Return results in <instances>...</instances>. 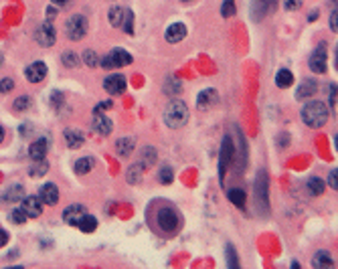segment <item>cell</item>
<instances>
[{"mask_svg": "<svg viewBox=\"0 0 338 269\" xmlns=\"http://www.w3.org/2000/svg\"><path fill=\"white\" fill-rule=\"evenodd\" d=\"M83 134L79 132V130H67L65 132V142H67V146L71 148V150H75V148H81L83 146Z\"/></svg>", "mask_w": 338, "mask_h": 269, "instance_id": "20", "label": "cell"}, {"mask_svg": "<svg viewBox=\"0 0 338 269\" xmlns=\"http://www.w3.org/2000/svg\"><path fill=\"white\" fill-rule=\"evenodd\" d=\"M12 87H14V81H12L10 77H4V79H0V93H8Z\"/></svg>", "mask_w": 338, "mask_h": 269, "instance_id": "39", "label": "cell"}, {"mask_svg": "<svg viewBox=\"0 0 338 269\" xmlns=\"http://www.w3.org/2000/svg\"><path fill=\"white\" fill-rule=\"evenodd\" d=\"M63 65L65 67H77L79 65V57L73 53V51H67V53H63Z\"/></svg>", "mask_w": 338, "mask_h": 269, "instance_id": "33", "label": "cell"}, {"mask_svg": "<svg viewBox=\"0 0 338 269\" xmlns=\"http://www.w3.org/2000/svg\"><path fill=\"white\" fill-rule=\"evenodd\" d=\"M51 2H53L55 6H65V4L69 2V0H51Z\"/></svg>", "mask_w": 338, "mask_h": 269, "instance_id": "49", "label": "cell"}, {"mask_svg": "<svg viewBox=\"0 0 338 269\" xmlns=\"http://www.w3.org/2000/svg\"><path fill=\"white\" fill-rule=\"evenodd\" d=\"M6 243H8V235H6L4 229H0V247H4Z\"/></svg>", "mask_w": 338, "mask_h": 269, "instance_id": "46", "label": "cell"}, {"mask_svg": "<svg viewBox=\"0 0 338 269\" xmlns=\"http://www.w3.org/2000/svg\"><path fill=\"white\" fill-rule=\"evenodd\" d=\"M104 89H106L108 93H112V95L124 93V91H126V77H124V75H117V73L108 75L106 81H104Z\"/></svg>", "mask_w": 338, "mask_h": 269, "instance_id": "6", "label": "cell"}, {"mask_svg": "<svg viewBox=\"0 0 338 269\" xmlns=\"http://www.w3.org/2000/svg\"><path fill=\"white\" fill-rule=\"evenodd\" d=\"M108 57H110V61H112L113 67H124V65H130V63L134 61L132 55L128 53V51H124V49H113Z\"/></svg>", "mask_w": 338, "mask_h": 269, "instance_id": "17", "label": "cell"}, {"mask_svg": "<svg viewBox=\"0 0 338 269\" xmlns=\"http://www.w3.org/2000/svg\"><path fill=\"white\" fill-rule=\"evenodd\" d=\"M83 215H85V209H83L81 205H71V207H67V209L63 211V221H65L67 225H77Z\"/></svg>", "mask_w": 338, "mask_h": 269, "instance_id": "12", "label": "cell"}, {"mask_svg": "<svg viewBox=\"0 0 338 269\" xmlns=\"http://www.w3.org/2000/svg\"><path fill=\"white\" fill-rule=\"evenodd\" d=\"M142 168H144V164H134V166L128 168L126 178H128L130 184H138V182L142 180Z\"/></svg>", "mask_w": 338, "mask_h": 269, "instance_id": "26", "label": "cell"}, {"mask_svg": "<svg viewBox=\"0 0 338 269\" xmlns=\"http://www.w3.org/2000/svg\"><path fill=\"white\" fill-rule=\"evenodd\" d=\"M91 128H93L98 134H102V136H110V134H112V121H110L106 115H102V113H95V115H93Z\"/></svg>", "mask_w": 338, "mask_h": 269, "instance_id": "14", "label": "cell"}, {"mask_svg": "<svg viewBox=\"0 0 338 269\" xmlns=\"http://www.w3.org/2000/svg\"><path fill=\"white\" fill-rule=\"evenodd\" d=\"M110 108H112V102H108V104L104 102V104H100V106L95 108V113H102V111H106V109H110Z\"/></svg>", "mask_w": 338, "mask_h": 269, "instance_id": "45", "label": "cell"}, {"mask_svg": "<svg viewBox=\"0 0 338 269\" xmlns=\"http://www.w3.org/2000/svg\"><path fill=\"white\" fill-rule=\"evenodd\" d=\"M132 148H134V140L132 138H119L117 144H115V150H117L119 156H130Z\"/></svg>", "mask_w": 338, "mask_h": 269, "instance_id": "24", "label": "cell"}, {"mask_svg": "<svg viewBox=\"0 0 338 269\" xmlns=\"http://www.w3.org/2000/svg\"><path fill=\"white\" fill-rule=\"evenodd\" d=\"M330 108H336V85L330 87Z\"/></svg>", "mask_w": 338, "mask_h": 269, "instance_id": "44", "label": "cell"}, {"mask_svg": "<svg viewBox=\"0 0 338 269\" xmlns=\"http://www.w3.org/2000/svg\"><path fill=\"white\" fill-rule=\"evenodd\" d=\"M0 63H2V59H0Z\"/></svg>", "mask_w": 338, "mask_h": 269, "instance_id": "53", "label": "cell"}, {"mask_svg": "<svg viewBox=\"0 0 338 269\" xmlns=\"http://www.w3.org/2000/svg\"><path fill=\"white\" fill-rule=\"evenodd\" d=\"M326 63H328V55H326V49L324 45H320L318 49H314V53L310 55V71L312 73H324L326 71Z\"/></svg>", "mask_w": 338, "mask_h": 269, "instance_id": "5", "label": "cell"}, {"mask_svg": "<svg viewBox=\"0 0 338 269\" xmlns=\"http://www.w3.org/2000/svg\"><path fill=\"white\" fill-rule=\"evenodd\" d=\"M20 134H22V136H25V134H31V126H22V128H20Z\"/></svg>", "mask_w": 338, "mask_h": 269, "instance_id": "50", "label": "cell"}, {"mask_svg": "<svg viewBox=\"0 0 338 269\" xmlns=\"http://www.w3.org/2000/svg\"><path fill=\"white\" fill-rule=\"evenodd\" d=\"M119 29H124L128 35L134 33V12L124 8V16H122V22H119Z\"/></svg>", "mask_w": 338, "mask_h": 269, "instance_id": "25", "label": "cell"}, {"mask_svg": "<svg viewBox=\"0 0 338 269\" xmlns=\"http://www.w3.org/2000/svg\"><path fill=\"white\" fill-rule=\"evenodd\" d=\"M334 265V259L330 257L328 251H318L314 257H312V267L314 269H326Z\"/></svg>", "mask_w": 338, "mask_h": 269, "instance_id": "18", "label": "cell"}, {"mask_svg": "<svg viewBox=\"0 0 338 269\" xmlns=\"http://www.w3.org/2000/svg\"><path fill=\"white\" fill-rule=\"evenodd\" d=\"M61 102H63V95H61V93H59V91H55V93H53V104H59V106H61Z\"/></svg>", "mask_w": 338, "mask_h": 269, "instance_id": "48", "label": "cell"}, {"mask_svg": "<svg viewBox=\"0 0 338 269\" xmlns=\"http://www.w3.org/2000/svg\"><path fill=\"white\" fill-rule=\"evenodd\" d=\"M316 91H318V83H316L314 79H304V81L300 83V87H298L296 97H298V100H308V97H312Z\"/></svg>", "mask_w": 338, "mask_h": 269, "instance_id": "13", "label": "cell"}, {"mask_svg": "<svg viewBox=\"0 0 338 269\" xmlns=\"http://www.w3.org/2000/svg\"><path fill=\"white\" fill-rule=\"evenodd\" d=\"M231 156H233V142H231V138H225L221 144V180H223L225 166L231 162Z\"/></svg>", "mask_w": 338, "mask_h": 269, "instance_id": "19", "label": "cell"}, {"mask_svg": "<svg viewBox=\"0 0 338 269\" xmlns=\"http://www.w3.org/2000/svg\"><path fill=\"white\" fill-rule=\"evenodd\" d=\"M8 218H10L14 225H22V223L27 221V215H25V211H22V209H14V211L8 215Z\"/></svg>", "mask_w": 338, "mask_h": 269, "instance_id": "36", "label": "cell"}, {"mask_svg": "<svg viewBox=\"0 0 338 269\" xmlns=\"http://www.w3.org/2000/svg\"><path fill=\"white\" fill-rule=\"evenodd\" d=\"M25 75H27V79H29L31 83H41V81L47 77V65H45V63H41V61L31 63V65L27 67Z\"/></svg>", "mask_w": 338, "mask_h": 269, "instance_id": "8", "label": "cell"}, {"mask_svg": "<svg viewBox=\"0 0 338 269\" xmlns=\"http://www.w3.org/2000/svg\"><path fill=\"white\" fill-rule=\"evenodd\" d=\"M302 119L310 128H322L328 119V109L322 102H310L302 109Z\"/></svg>", "mask_w": 338, "mask_h": 269, "instance_id": "1", "label": "cell"}, {"mask_svg": "<svg viewBox=\"0 0 338 269\" xmlns=\"http://www.w3.org/2000/svg\"><path fill=\"white\" fill-rule=\"evenodd\" d=\"M77 227H79L83 233H93V231L98 229V218L85 213V215L81 216V221L77 223Z\"/></svg>", "mask_w": 338, "mask_h": 269, "instance_id": "22", "label": "cell"}, {"mask_svg": "<svg viewBox=\"0 0 338 269\" xmlns=\"http://www.w3.org/2000/svg\"><path fill=\"white\" fill-rule=\"evenodd\" d=\"M217 102H219V95H217L215 89H205V91H201L199 97H197V104H199V108L201 109L211 108V106L217 104Z\"/></svg>", "mask_w": 338, "mask_h": 269, "instance_id": "16", "label": "cell"}, {"mask_svg": "<svg viewBox=\"0 0 338 269\" xmlns=\"http://www.w3.org/2000/svg\"><path fill=\"white\" fill-rule=\"evenodd\" d=\"M164 91L172 95V93H180V83H178V79L176 77H168L166 79V83H164Z\"/></svg>", "mask_w": 338, "mask_h": 269, "instance_id": "30", "label": "cell"}, {"mask_svg": "<svg viewBox=\"0 0 338 269\" xmlns=\"http://www.w3.org/2000/svg\"><path fill=\"white\" fill-rule=\"evenodd\" d=\"M39 199L45 203V205H57L59 203V188H57L53 182H47V184H43L41 186V190H39Z\"/></svg>", "mask_w": 338, "mask_h": 269, "instance_id": "10", "label": "cell"}, {"mask_svg": "<svg viewBox=\"0 0 338 269\" xmlns=\"http://www.w3.org/2000/svg\"><path fill=\"white\" fill-rule=\"evenodd\" d=\"M328 184H330V188H338V174L336 170H330V174H328Z\"/></svg>", "mask_w": 338, "mask_h": 269, "instance_id": "43", "label": "cell"}, {"mask_svg": "<svg viewBox=\"0 0 338 269\" xmlns=\"http://www.w3.org/2000/svg\"><path fill=\"white\" fill-rule=\"evenodd\" d=\"M75 172L77 174H87V172H91V168H93V158H79V160L75 162Z\"/></svg>", "mask_w": 338, "mask_h": 269, "instance_id": "27", "label": "cell"}, {"mask_svg": "<svg viewBox=\"0 0 338 269\" xmlns=\"http://www.w3.org/2000/svg\"><path fill=\"white\" fill-rule=\"evenodd\" d=\"M47 170H49V164L45 160H37V164L31 168V176H43V174H47Z\"/></svg>", "mask_w": 338, "mask_h": 269, "instance_id": "31", "label": "cell"}, {"mask_svg": "<svg viewBox=\"0 0 338 269\" xmlns=\"http://www.w3.org/2000/svg\"><path fill=\"white\" fill-rule=\"evenodd\" d=\"M223 16H231V14H235V4H233V0H225V4H223Z\"/></svg>", "mask_w": 338, "mask_h": 269, "instance_id": "41", "label": "cell"}, {"mask_svg": "<svg viewBox=\"0 0 338 269\" xmlns=\"http://www.w3.org/2000/svg\"><path fill=\"white\" fill-rule=\"evenodd\" d=\"M182 2H192V0H182Z\"/></svg>", "mask_w": 338, "mask_h": 269, "instance_id": "52", "label": "cell"}, {"mask_svg": "<svg viewBox=\"0 0 338 269\" xmlns=\"http://www.w3.org/2000/svg\"><path fill=\"white\" fill-rule=\"evenodd\" d=\"M2 140H4V128L0 126V142H2Z\"/></svg>", "mask_w": 338, "mask_h": 269, "instance_id": "51", "label": "cell"}, {"mask_svg": "<svg viewBox=\"0 0 338 269\" xmlns=\"http://www.w3.org/2000/svg\"><path fill=\"white\" fill-rule=\"evenodd\" d=\"M172 180H174V172H172V168H168V166L160 168V172H158V182H162V184H170Z\"/></svg>", "mask_w": 338, "mask_h": 269, "instance_id": "29", "label": "cell"}, {"mask_svg": "<svg viewBox=\"0 0 338 269\" xmlns=\"http://www.w3.org/2000/svg\"><path fill=\"white\" fill-rule=\"evenodd\" d=\"M164 37H166L168 43H180L186 37V27L182 22H174V25H170L168 29H166Z\"/></svg>", "mask_w": 338, "mask_h": 269, "instance_id": "11", "label": "cell"}, {"mask_svg": "<svg viewBox=\"0 0 338 269\" xmlns=\"http://www.w3.org/2000/svg\"><path fill=\"white\" fill-rule=\"evenodd\" d=\"M27 216H39L43 213V201L39 197H22V207Z\"/></svg>", "mask_w": 338, "mask_h": 269, "instance_id": "9", "label": "cell"}, {"mask_svg": "<svg viewBox=\"0 0 338 269\" xmlns=\"http://www.w3.org/2000/svg\"><path fill=\"white\" fill-rule=\"evenodd\" d=\"M164 121H166V126L168 128H182L186 121H188V108H186V104L184 102H180V100H174V102H170L166 109H164Z\"/></svg>", "mask_w": 338, "mask_h": 269, "instance_id": "2", "label": "cell"}, {"mask_svg": "<svg viewBox=\"0 0 338 269\" xmlns=\"http://www.w3.org/2000/svg\"><path fill=\"white\" fill-rule=\"evenodd\" d=\"M83 63H85L87 67H95V65H98V55H95V51H89V49H87V51L83 53Z\"/></svg>", "mask_w": 338, "mask_h": 269, "instance_id": "38", "label": "cell"}, {"mask_svg": "<svg viewBox=\"0 0 338 269\" xmlns=\"http://www.w3.org/2000/svg\"><path fill=\"white\" fill-rule=\"evenodd\" d=\"M304 4V0H285V10H298Z\"/></svg>", "mask_w": 338, "mask_h": 269, "instance_id": "42", "label": "cell"}, {"mask_svg": "<svg viewBox=\"0 0 338 269\" xmlns=\"http://www.w3.org/2000/svg\"><path fill=\"white\" fill-rule=\"evenodd\" d=\"M122 16H124V8L122 6H113L112 10H110V22H112L113 27H119Z\"/></svg>", "mask_w": 338, "mask_h": 269, "instance_id": "32", "label": "cell"}, {"mask_svg": "<svg viewBox=\"0 0 338 269\" xmlns=\"http://www.w3.org/2000/svg\"><path fill=\"white\" fill-rule=\"evenodd\" d=\"M65 33H67V37H69L71 41H79V39H83L85 33H87V18L81 16V14H73V16H69L67 25H65Z\"/></svg>", "mask_w": 338, "mask_h": 269, "instance_id": "4", "label": "cell"}, {"mask_svg": "<svg viewBox=\"0 0 338 269\" xmlns=\"http://www.w3.org/2000/svg\"><path fill=\"white\" fill-rule=\"evenodd\" d=\"M55 29L51 27V25H41L39 29H37V33H35V39H37V43L41 45V47H51L53 43H55Z\"/></svg>", "mask_w": 338, "mask_h": 269, "instance_id": "7", "label": "cell"}, {"mask_svg": "<svg viewBox=\"0 0 338 269\" xmlns=\"http://www.w3.org/2000/svg\"><path fill=\"white\" fill-rule=\"evenodd\" d=\"M142 156H144V158H142V164H144V166H150V164H154V160H156V158H154V156H156V150H154V148H144V150H142Z\"/></svg>", "mask_w": 338, "mask_h": 269, "instance_id": "34", "label": "cell"}, {"mask_svg": "<svg viewBox=\"0 0 338 269\" xmlns=\"http://www.w3.org/2000/svg\"><path fill=\"white\" fill-rule=\"evenodd\" d=\"M156 223L164 233H174L180 227V215L176 213V209L172 207H162L156 213Z\"/></svg>", "mask_w": 338, "mask_h": 269, "instance_id": "3", "label": "cell"}, {"mask_svg": "<svg viewBox=\"0 0 338 269\" xmlns=\"http://www.w3.org/2000/svg\"><path fill=\"white\" fill-rule=\"evenodd\" d=\"M336 10H334V12H332V14H330V31H334V33H336Z\"/></svg>", "mask_w": 338, "mask_h": 269, "instance_id": "47", "label": "cell"}, {"mask_svg": "<svg viewBox=\"0 0 338 269\" xmlns=\"http://www.w3.org/2000/svg\"><path fill=\"white\" fill-rule=\"evenodd\" d=\"M29 106H31V100H29L27 95H22V97H18V100L14 102V109H16V111H22V109H27Z\"/></svg>", "mask_w": 338, "mask_h": 269, "instance_id": "40", "label": "cell"}, {"mask_svg": "<svg viewBox=\"0 0 338 269\" xmlns=\"http://www.w3.org/2000/svg\"><path fill=\"white\" fill-rule=\"evenodd\" d=\"M22 197H25V190H22V186H18V184L12 186V188L6 192V199H8V201H18V199H22Z\"/></svg>", "mask_w": 338, "mask_h": 269, "instance_id": "35", "label": "cell"}, {"mask_svg": "<svg viewBox=\"0 0 338 269\" xmlns=\"http://www.w3.org/2000/svg\"><path fill=\"white\" fill-rule=\"evenodd\" d=\"M292 83H294V75H292V71H289V69H280L278 75H276V85H278L280 89H287Z\"/></svg>", "mask_w": 338, "mask_h": 269, "instance_id": "21", "label": "cell"}, {"mask_svg": "<svg viewBox=\"0 0 338 269\" xmlns=\"http://www.w3.org/2000/svg\"><path fill=\"white\" fill-rule=\"evenodd\" d=\"M227 259H229V267L231 269L239 267V259H237V255H235L233 245H227Z\"/></svg>", "mask_w": 338, "mask_h": 269, "instance_id": "37", "label": "cell"}, {"mask_svg": "<svg viewBox=\"0 0 338 269\" xmlns=\"http://www.w3.org/2000/svg\"><path fill=\"white\" fill-rule=\"evenodd\" d=\"M308 188H310V192L312 194H322L324 192V180H320L318 176H312L310 180H308Z\"/></svg>", "mask_w": 338, "mask_h": 269, "instance_id": "28", "label": "cell"}, {"mask_svg": "<svg viewBox=\"0 0 338 269\" xmlns=\"http://www.w3.org/2000/svg\"><path fill=\"white\" fill-rule=\"evenodd\" d=\"M229 201H231L235 207L243 209V207H245V201H247L245 190H243V188H231V190H229Z\"/></svg>", "mask_w": 338, "mask_h": 269, "instance_id": "23", "label": "cell"}, {"mask_svg": "<svg viewBox=\"0 0 338 269\" xmlns=\"http://www.w3.org/2000/svg\"><path fill=\"white\" fill-rule=\"evenodd\" d=\"M47 148H49L47 140H37V142H33V144L29 146V156H31L33 160H43V158L47 156Z\"/></svg>", "mask_w": 338, "mask_h": 269, "instance_id": "15", "label": "cell"}]
</instances>
